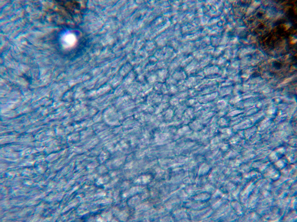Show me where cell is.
I'll use <instances>...</instances> for the list:
<instances>
[{
  "label": "cell",
  "instance_id": "6da1fadb",
  "mask_svg": "<svg viewBox=\"0 0 297 222\" xmlns=\"http://www.w3.org/2000/svg\"><path fill=\"white\" fill-rule=\"evenodd\" d=\"M62 42L64 47L66 48L70 47L75 44L76 42V38L73 34L68 33L64 36Z\"/></svg>",
  "mask_w": 297,
  "mask_h": 222
}]
</instances>
